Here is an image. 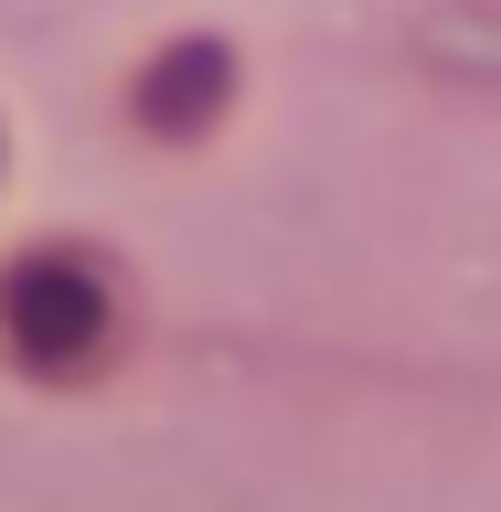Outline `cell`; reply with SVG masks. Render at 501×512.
<instances>
[{"label": "cell", "mask_w": 501, "mask_h": 512, "mask_svg": "<svg viewBox=\"0 0 501 512\" xmlns=\"http://www.w3.org/2000/svg\"><path fill=\"white\" fill-rule=\"evenodd\" d=\"M11 310H22L32 352H75V342H96V288L64 278V267H32V278L11 288Z\"/></svg>", "instance_id": "1"}]
</instances>
